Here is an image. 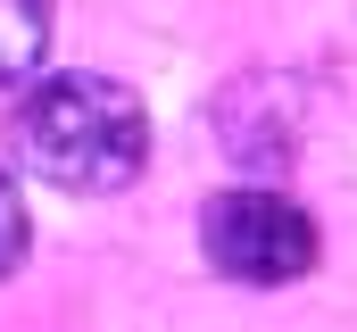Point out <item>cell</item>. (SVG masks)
I'll return each instance as SVG.
<instances>
[{
  "instance_id": "cell-3",
  "label": "cell",
  "mask_w": 357,
  "mask_h": 332,
  "mask_svg": "<svg viewBox=\"0 0 357 332\" xmlns=\"http://www.w3.org/2000/svg\"><path fill=\"white\" fill-rule=\"evenodd\" d=\"M50 50V0H0V83H25Z\"/></svg>"
},
{
  "instance_id": "cell-2",
  "label": "cell",
  "mask_w": 357,
  "mask_h": 332,
  "mask_svg": "<svg viewBox=\"0 0 357 332\" xmlns=\"http://www.w3.org/2000/svg\"><path fill=\"white\" fill-rule=\"evenodd\" d=\"M199 249H208V266L225 274V282H299L307 266H316V216L299 208V199H282V191H258V183H241V191H216L208 199V216H199Z\"/></svg>"
},
{
  "instance_id": "cell-1",
  "label": "cell",
  "mask_w": 357,
  "mask_h": 332,
  "mask_svg": "<svg viewBox=\"0 0 357 332\" xmlns=\"http://www.w3.org/2000/svg\"><path fill=\"white\" fill-rule=\"evenodd\" d=\"M8 150L50 191H75V199L125 191L142 174V158H150V108L116 75H50L17 100Z\"/></svg>"
},
{
  "instance_id": "cell-4",
  "label": "cell",
  "mask_w": 357,
  "mask_h": 332,
  "mask_svg": "<svg viewBox=\"0 0 357 332\" xmlns=\"http://www.w3.org/2000/svg\"><path fill=\"white\" fill-rule=\"evenodd\" d=\"M25 241H33V225H25V199H17V183H8V166H0V274L25 266Z\"/></svg>"
}]
</instances>
